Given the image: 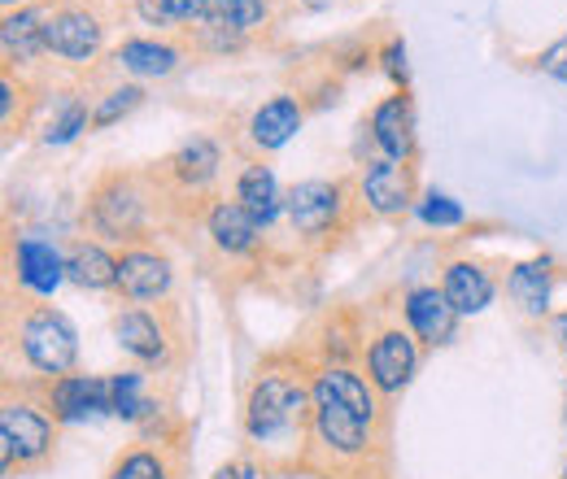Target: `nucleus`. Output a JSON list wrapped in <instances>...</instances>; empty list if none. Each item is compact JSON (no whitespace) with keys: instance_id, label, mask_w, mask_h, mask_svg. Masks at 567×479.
<instances>
[{"instance_id":"obj_17","label":"nucleus","mask_w":567,"mask_h":479,"mask_svg":"<svg viewBox=\"0 0 567 479\" xmlns=\"http://www.w3.org/2000/svg\"><path fill=\"white\" fill-rule=\"evenodd\" d=\"M13 274H18V288L27 296H53L58 283L66 279V253H58L53 240L35 236V231H22L13 240Z\"/></svg>"},{"instance_id":"obj_7","label":"nucleus","mask_w":567,"mask_h":479,"mask_svg":"<svg viewBox=\"0 0 567 479\" xmlns=\"http://www.w3.org/2000/svg\"><path fill=\"white\" fill-rule=\"evenodd\" d=\"M218 166H223V148L214 136H188L175 153H166L162 162L148 166L157 192H162V206H175V201H188L197 214H206V206L214 201V179H218Z\"/></svg>"},{"instance_id":"obj_21","label":"nucleus","mask_w":567,"mask_h":479,"mask_svg":"<svg viewBox=\"0 0 567 479\" xmlns=\"http://www.w3.org/2000/svg\"><path fill=\"white\" fill-rule=\"evenodd\" d=\"M66 283L83 292H114L118 283V253H110L101 240L79 236L66 244Z\"/></svg>"},{"instance_id":"obj_16","label":"nucleus","mask_w":567,"mask_h":479,"mask_svg":"<svg viewBox=\"0 0 567 479\" xmlns=\"http://www.w3.org/2000/svg\"><path fill=\"white\" fill-rule=\"evenodd\" d=\"M402 323L415 332L420 344L441 348L458 332V310L445 301V292L436 283H415V288L402 292Z\"/></svg>"},{"instance_id":"obj_8","label":"nucleus","mask_w":567,"mask_h":479,"mask_svg":"<svg viewBox=\"0 0 567 479\" xmlns=\"http://www.w3.org/2000/svg\"><path fill=\"white\" fill-rule=\"evenodd\" d=\"M110 22L92 0H53L49 27H44V49L62 66H92L105 53Z\"/></svg>"},{"instance_id":"obj_28","label":"nucleus","mask_w":567,"mask_h":479,"mask_svg":"<svg viewBox=\"0 0 567 479\" xmlns=\"http://www.w3.org/2000/svg\"><path fill=\"white\" fill-rule=\"evenodd\" d=\"M27 79L22 74H13V70H4L0 74V127L4 132H13V127H22V105H27Z\"/></svg>"},{"instance_id":"obj_11","label":"nucleus","mask_w":567,"mask_h":479,"mask_svg":"<svg viewBox=\"0 0 567 479\" xmlns=\"http://www.w3.org/2000/svg\"><path fill=\"white\" fill-rule=\"evenodd\" d=\"M171 288H175V262L157 244H132V249L118 253V283H114V292L127 305L171 301Z\"/></svg>"},{"instance_id":"obj_35","label":"nucleus","mask_w":567,"mask_h":479,"mask_svg":"<svg viewBox=\"0 0 567 479\" xmlns=\"http://www.w3.org/2000/svg\"><path fill=\"white\" fill-rule=\"evenodd\" d=\"M214 479H245V471H240L236 462H223V467L214 471Z\"/></svg>"},{"instance_id":"obj_33","label":"nucleus","mask_w":567,"mask_h":479,"mask_svg":"<svg viewBox=\"0 0 567 479\" xmlns=\"http://www.w3.org/2000/svg\"><path fill=\"white\" fill-rule=\"evenodd\" d=\"M542 70H550V74L567 79V40H564V44H555V49L542 58Z\"/></svg>"},{"instance_id":"obj_9","label":"nucleus","mask_w":567,"mask_h":479,"mask_svg":"<svg viewBox=\"0 0 567 479\" xmlns=\"http://www.w3.org/2000/svg\"><path fill=\"white\" fill-rule=\"evenodd\" d=\"M362 366L367 379L375 384V393L384 402H393L398 393H406V384L420 371V341L406 323H380L367 341H362Z\"/></svg>"},{"instance_id":"obj_34","label":"nucleus","mask_w":567,"mask_h":479,"mask_svg":"<svg viewBox=\"0 0 567 479\" xmlns=\"http://www.w3.org/2000/svg\"><path fill=\"white\" fill-rule=\"evenodd\" d=\"M297 9H306V13H328V9H341V4H350V0H292Z\"/></svg>"},{"instance_id":"obj_32","label":"nucleus","mask_w":567,"mask_h":479,"mask_svg":"<svg viewBox=\"0 0 567 479\" xmlns=\"http://www.w3.org/2000/svg\"><path fill=\"white\" fill-rule=\"evenodd\" d=\"M384 70H389L393 79H406V49H402V44H389V49H384Z\"/></svg>"},{"instance_id":"obj_25","label":"nucleus","mask_w":567,"mask_h":479,"mask_svg":"<svg viewBox=\"0 0 567 479\" xmlns=\"http://www.w3.org/2000/svg\"><path fill=\"white\" fill-rule=\"evenodd\" d=\"M87 127H92V105H87V96H62V101L53 105L44 132H40V144H44V148H62V144H71V139L83 136Z\"/></svg>"},{"instance_id":"obj_1","label":"nucleus","mask_w":567,"mask_h":479,"mask_svg":"<svg viewBox=\"0 0 567 479\" xmlns=\"http://www.w3.org/2000/svg\"><path fill=\"white\" fill-rule=\"evenodd\" d=\"M310 423L315 388L310 371L288 357H267L245 388V440L258 454L262 471H306L310 462Z\"/></svg>"},{"instance_id":"obj_31","label":"nucleus","mask_w":567,"mask_h":479,"mask_svg":"<svg viewBox=\"0 0 567 479\" xmlns=\"http://www.w3.org/2000/svg\"><path fill=\"white\" fill-rule=\"evenodd\" d=\"M132 13L141 18L144 27H157V31H179V27H175V18H171V9H166V0H132Z\"/></svg>"},{"instance_id":"obj_2","label":"nucleus","mask_w":567,"mask_h":479,"mask_svg":"<svg viewBox=\"0 0 567 479\" xmlns=\"http://www.w3.org/2000/svg\"><path fill=\"white\" fill-rule=\"evenodd\" d=\"M162 192L148 170H105L83 197V227L92 240L110 244H148L157 227Z\"/></svg>"},{"instance_id":"obj_14","label":"nucleus","mask_w":567,"mask_h":479,"mask_svg":"<svg viewBox=\"0 0 567 479\" xmlns=\"http://www.w3.org/2000/svg\"><path fill=\"white\" fill-rule=\"evenodd\" d=\"M301 123H306L301 96H288V92L267 96V101L245 118V153H249V157L280 153L284 144L301 132Z\"/></svg>"},{"instance_id":"obj_15","label":"nucleus","mask_w":567,"mask_h":479,"mask_svg":"<svg viewBox=\"0 0 567 479\" xmlns=\"http://www.w3.org/2000/svg\"><path fill=\"white\" fill-rule=\"evenodd\" d=\"M49 13H53V0H40V4H27V9H9L0 18V53H4V70H31L35 62L49 58L44 49V27H49Z\"/></svg>"},{"instance_id":"obj_18","label":"nucleus","mask_w":567,"mask_h":479,"mask_svg":"<svg viewBox=\"0 0 567 479\" xmlns=\"http://www.w3.org/2000/svg\"><path fill=\"white\" fill-rule=\"evenodd\" d=\"M184 66V44L166 40V35H132L110 53V70L132 83H148V79H166Z\"/></svg>"},{"instance_id":"obj_20","label":"nucleus","mask_w":567,"mask_h":479,"mask_svg":"<svg viewBox=\"0 0 567 479\" xmlns=\"http://www.w3.org/2000/svg\"><path fill=\"white\" fill-rule=\"evenodd\" d=\"M441 292H445V301L458 310V319H467V314H481V310L494 305L497 279H494V271H489L485 262H476V258H454V262H445V271H441Z\"/></svg>"},{"instance_id":"obj_29","label":"nucleus","mask_w":567,"mask_h":479,"mask_svg":"<svg viewBox=\"0 0 567 479\" xmlns=\"http://www.w3.org/2000/svg\"><path fill=\"white\" fill-rule=\"evenodd\" d=\"M415 214L424 218L427 227H458L463 222V206L454 197H445V192H427L424 201L415 206Z\"/></svg>"},{"instance_id":"obj_39","label":"nucleus","mask_w":567,"mask_h":479,"mask_svg":"<svg viewBox=\"0 0 567 479\" xmlns=\"http://www.w3.org/2000/svg\"><path fill=\"white\" fill-rule=\"evenodd\" d=\"M564 40H567V35H564Z\"/></svg>"},{"instance_id":"obj_36","label":"nucleus","mask_w":567,"mask_h":479,"mask_svg":"<svg viewBox=\"0 0 567 479\" xmlns=\"http://www.w3.org/2000/svg\"><path fill=\"white\" fill-rule=\"evenodd\" d=\"M555 336H559V344H564V353H567V314L555 319Z\"/></svg>"},{"instance_id":"obj_13","label":"nucleus","mask_w":567,"mask_h":479,"mask_svg":"<svg viewBox=\"0 0 567 479\" xmlns=\"http://www.w3.org/2000/svg\"><path fill=\"white\" fill-rule=\"evenodd\" d=\"M40 393L49 402V410L58 414V423H83L92 414H114L110 397V375H58V379H40Z\"/></svg>"},{"instance_id":"obj_6","label":"nucleus","mask_w":567,"mask_h":479,"mask_svg":"<svg viewBox=\"0 0 567 479\" xmlns=\"http://www.w3.org/2000/svg\"><path fill=\"white\" fill-rule=\"evenodd\" d=\"M114 341L141 366V371H171L188 353V327L179 301H157V305H123L114 314Z\"/></svg>"},{"instance_id":"obj_38","label":"nucleus","mask_w":567,"mask_h":479,"mask_svg":"<svg viewBox=\"0 0 567 479\" xmlns=\"http://www.w3.org/2000/svg\"><path fill=\"white\" fill-rule=\"evenodd\" d=\"M559 479H567V467H564V476H559Z\"/></svg>"},{"instance_id":"obj_22","label":"nucleus","mask_w":567,"mask_h":479,"mask_svg":"<svg viewBox=\"0 0 567 479\" xmlns=\"http://www.w3.org/2000/svg\"><path fill=\"white\" fill-rule=\"evenodd\" d=\"M184 476V454L175 440H141L127 454L114 458L105 479H179Z\"/></svg>"},{"instance_id":"obj_30","label":"nucleus","mask_w":567,"mask_h":479,"mask_svg":"<svg viewBox=\"0 0 567 479\" xmlns=\"http://www.w3.org/2000/svg\"><path fill=\"white\" fill-rule=\"evenodd\" d=\"M210 4L214 0H166V9H171V18H175L179 31H193L197 22H206L210 18Z\"/></svg>"},{"instance_id":"obj_5","label":"nucleus","mask_w":567,"mask_h":479,"mask_svg":"<svg viewBox=\"0 0 567 479\" xmlns=\"http://www.w3.org/2000/svg\"><path fill=\"white\" fill-rule=\"evenodd\" d=\"M9 332L22 353V362L40 375V379H58V375H74L79 366V332L74 323L53 310L40 296H18V310H9Z\"/></svg>"},{"instance_id":"obj_24","label":"nucleus","mask_w":567,"mask_h":479,"mask_svg":"<svg viewBox=\"0 0 567 479\" xmlns=\"http://www.w3.org/2000/svg\"><path fill=\"white\" fill-rule=\"evenodd\" d=\"M506 296H511L524 314L542 319V314L550 310V296H555V262H550V258L515 262L511 274H506Z\"/></svg>"},{"instance_id":"obj_37","label":"nucleus","mask_w":567,"mask_h":479,"mask_svg":"<svg viewBox=\"0 0 567 479\" xmlns=\"http://www.w3.org/2000/svg\"><path fill=\"white\" fill-rule=\"evenodd\" d=\"M0 4H4V13H9V9H27V4H40V0H0Z\"/></svg>"},{"instance_id":"obj_26","label":"nucleus","mask_w":567,"mask_h":479,"mask_svg":"<svg viewBox=\"0 0 567 479\" xmlns=\"http://www.w3.org/2000/svg\"><path fill=\"white\" fill-rule=\"evenodd\" d=\"M210 13L249 40V35H258V31H267V27L276 22L280 0H214Z\"/></svg>"},{"instance_id":"obj_10","label":"nucleus","mask_w":567,"mask_h":479,"mask_svg":"<svg viewBox=\"0 0 567 479\" xmlns=\"http://www.w3.org/2000/svg\"><path fill=\"white\" fill-rule=\"evenodd\" d=\"M358 179V197L367 214L375 218H402L420 206V175L415 162H393V157H371L362 162Z\"/></svg>"},{"instance_id":"obj_19","label":"nucleus","mask_w":567,"mask_h":479,"mask_svg":"<svg viewBox=\"0 0 567 479\" xmlns=\"http://www.w3.org/2000/svg\"><path fill=\"white\" fill-rule=\"evenodd\" d=\"M367 139L375 144L380 157H393V162H415V105L406 92H393L384 96L371 118H367Z\"/></svg>"},{"instance_id":"obj_23","label":"nucleus","mask_w":567,"mask_h":479,"mask_svg":"<svg viewBox=\"0 0 567 479\" xmlns=\"http://www.w3.org/2000/svg\"><path fill=\"white\" fill-rule=\"evenodd\" d=\"M231 197L249 209L262 227H271L284 214V192H280V184H276V175H271V166H267L262 157H249V162L236 170Z\"/></svg>"},{"instance_id":"obj_4","label":"nucleus","mask_w":567,"mask_h":479,"mask_svg":"<svg viewBox=\"0 0 567 479\" xmlns=\"http://www.w3.org/2000/svg\"><path fill=\"white\" fill-rule=\"evenodd\" d=\"M362 206L358 179H306L284 192V218L306 249H323L354 227Z\"/></svg>"},{"instance_id":"obj_12","label":"nucleus","mask_w":567,"mask_h":479,"mask_svg":"<svg viewBox=\"0 0 567 479\" xmlns=\"http://www.w3.org/2000/svg\"><path fill=\"white\" fill-rule=\"evenodd\" d=\"M202 231H206V240L214 244V253L240 262V258H254L262 249V231L267 227L240 206L236 197L231 201L227 197H214L210 206H206V214H202Z\"/></svg>"},{"instance_id":"obj_27","label":"nucleus","mask_w":567,"mask_h":479,"mask_svg":"<svg viewBox=\"0 0 567 479\" xmlns=\"http://www.w3.org/2000/svg\"><path fill=\"white\" fill-rule=\"evenodd\" d=\"M144 105V83H110L101 96H92V127L96 132H105V127H114L118 118H127V114H136Z\"/></svg>"},{"instance_id":"obj_3","label":"nucleus","mask_w":567,"mask_h":479,"mask_svg":"<svg viewBox=\"0 0 567 479\" xmlns=\"http://www.w3.org/2000/svg\"><path fill=\"white\" fill-rule=\"evenodd\" d=\"M58 436H62V423L49 410L40 379L4 384V397H0V467H4V476L44 471L58 454Z\"/></svg>"}]
</instances>
